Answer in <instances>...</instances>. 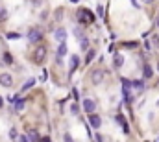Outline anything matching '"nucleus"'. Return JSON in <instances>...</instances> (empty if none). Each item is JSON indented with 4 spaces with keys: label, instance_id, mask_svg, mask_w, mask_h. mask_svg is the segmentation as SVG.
<instances>
[{
    "label": "nucleus",
    "instance_id": "nucleus-27",
    "mask_svg": "<svg viewBox=\"0 0 159 142\" xmlns=\"http://www.w3.org/2000/svg\"><path fill=\"white\" fill-rule=\"evenodd\" d=\"M98 15H100V17L104 15V7H102V6H98Z\"/></svg>",
    "mask_w": 159,
    "mask_h": 142
},
{
    "label": "nucleus",
    "instance_id": "nucleus-11",
    "mask_svg": "<svg viewBox=\"0 0 159 142\" xmlns=\"http://www.w3.org/2000/svg\"><path fill=\"white\" fill-rule=\"evenodd\" d=\"M143 74H144V78H146V79H150V78H152V74H154V72H152V67H150V65H144Z\"/></svg>",
    "mask_w": 159,
    "mask_h": 142
},
{
    "label": "nucleus",
    "instance_id": "nucleus-25",
    "mask_svg": "<svg viewBox=\"0 0 159 142\" xmlns=\"http://www.w3.org/2000/svg\"><path fill=\"white\" fill-rule=\"evenodd\" d=\"M70 111H72V114H76V113H78V105H74V104H72V107H70Z\"/></svg>",
    "mask_w": 159,
    "mask_h": 142
},
{
    "label": "nucleus",
    "instance_id": "nucleus-26",
    "mask_svg": "<svg viewBox=\"0 0 159 142\" xmlns=\"http://www.w3.org/2000/svg\"><path fill=\"white\" fill-rule=\"evenodd\" d=\"M4 59H6V63H11V55H9V54H6Z\"/></svg>",
    "mask_w": 159,
    "mask_h": 142
},
{
    "label": "nucleus",
    "instance_id": "nucleus-2",
    "mask_svg": "<svg viewBox=\"0 0 159 142\" xmlns=\"http://www.w3.org/2000/svg\"><path fill=\"white\" fill-rule=\"evenodd\" d=\"M44 57H46V48H44V46H37V48L34 50V54H32V59H34L35 63H43Z\"/></svg>",
    "mask_w": 159,
    "mask_h": 142
},
{
    "label": "nucleus",
    "instance_id": "nucleus-5",
    "mask_svg": "<svg viewBox=\"0 0 159 142\" xmlns=\"http://www.w3.org/2000/svg\"><path fill=\"white\" fill-rule=\"evenodd\" d=\"M94 109H96L94 100H91V98H85V100H83V111H85V113L93 114V113H94Z\"/></svg>",
    "mask_w": 159,
    "mask_h": 142
},
{
    "label": "nucleus",
    "instance_id": "nucleus-31",
    "mask_svg": "<svg viewBox=\"0 0 159 142\" xmlns=\"http://www.w3.org/2000/svg\"><path fill=\"white\" fill-rule=\"evenodd\" d=\"M143 2H144V4H152L154 0H143Z\"/></svg>",
    "mask_w": 159,
    "mask_h": 142
},
{
    "label": "nucleus",
    "instance_id": "nucleus-13",
    "mask_svg": "<svg viewBox=\"0 0 159 142\" xmlns=\"http://www.w3.org/2000/svg\"><path fill=\"white\" fill-rule=\"evenodd\" d=\"M122 63H124V57H122L120 54H117V55H115V67L120 69V67H122Z\"/></svg>",
    "mask_w": 159,
    "mask_h": 142
},
{
    "label": "nucleus",
    "instance_id": "nucleus-30",
    "mask_svg": "<svg viewBox=\"0 0 159 142\" xmlns=\"http://www.w3.org/2000/svg\"><path fill=\"white\" fill-rule=\"evenodd\" d=\"M131 6H133V7H139V4H137V0H131Z\"/></svg>",
    "mask_w": 159,
    "mask_h": 142
},
{
    "label": "nucleus",
    "instance_id": "nucleus-18",
    "mask_svg": "<svg viewBox=\"0 0 159 142\" xmlns=\"http://www.w3.org/2000/svg\"><path fill=\"white\" fill-rule=\"evenodd\" d=\"M131 85H133L135 89H144V83H143V81H133Z\"/></svg>",
    "mask_w": 159,
    "mask_h": 142
},
{
    "label": "nucleus",
    "instance_id": "nucleus-14",
    "mask_svg": "<svg viewBox=\"0 0 159 142\" xmlns=\"http://www.w3.org/2000/svg\"><path fill=\"white\" fill-rule=\"evenodd\" d=\"M28 135H30V140H32V142H41L39 135H37L35 131H28Z\"/></svg>",
    "mask_w": 159,
    "mask_h": 142
},
{
    "label": "nucleus",
    "instance_id": "nucleus-4",
    "mask_svg": "<svg viewBox=\"0 0 159 142\" xmlns=\"http://www.w3.org/2000/svg\"><path fill=\"white\" fill-rule=\"evenodd\" d=\"M104 76H106V72L102 70V69H96V70L91 72V81H93L94 85H98V83H102Z\"/></svg>",
    "mask_w": 159,
    "mask_h": 142
},
{
    "label": "nucleus",
    "instance_id": "nucleus-20",
    "mask_svg": "<svg viewBox=\"0 0 159 142\" xmlns=\"http://www.w3.org/2000/svg\"><path fill=\"white\" fill-rule=\"evenodd\" d=\"M19 33H15V32H9V33H7V39H19Z\"/></svg>",
    "mask_w": 159,
    "mask_h": 142
},
{
    "label": "nucleus",
    "instance_id": "nucleus-1",
    "mask_svg": "<svg viewBox=\"0 0 159 142\" xmlns=\"http://www.w3.org/2000/svg\"><path fill=\"white\" fill-rule=\"evenodd\" d=\"M76 19H78L80 24H91V22L94 20V15H93L89 9H85V7H80L78 13H76Z\"/></svg>",
    "mask_w": 159,
    "mask_h": 142
},
{
    "label": "nucleus",
    "instance_id": "nucleus-6",
    "mask_svg": "<svg viewBox=\"0 0 159 142\" xmlns=\"http://www.w3.org/2000/svg\"><path fill=\"white\" fill-rule=\"evenodd\" d=\"M89 124L96 129V127H100V126H102V118H100L98 114H94V113H93V114H89Z\"/></svg>",
    "mask_w": 159,
    "mask_h": 142
},
{
    "label": "nucleus",
    "instance_id": "nucleus-28",
    "mask_svg": "<svg viewBox=\"0 0 159 142\" xmlns=\"http://www.w3.org/2000/svg\"><path fill=\"white\" fill-rule=\"evenodd\" d=\"M96 140H98V142H104V137H102V135H96Z\"/></svg>",
    "mask_w": 159,
    "mask_h": 142
},
{
    "label": "nucleus",
    "instance_id": "nucleus-22",
    "mask_svg": "<svg viewBox=\"0 0 159 142\" xmlns=\"http://www.w3.org/2000/svg\"><path fill=\"white\" fill-rule=\"evenodd\" d=\"M152 42H154V46H156V48H159V37H157V35H154Z\"/></svg>",
    "mask_w": 159,
    "mask_h": 142
},
{
    "label": "nucleus",
    "instance_id": "nucleus-29",
    "mask_svg": "<svg viewBox=\"0 0 159 142\" xmlns=\"http://www.w3.org/2000/svg\"><path fill=\"white\" fill-rule=\"evenodd\" d=\"M65 142H72V139H70V135H65Z\"/></svg>",
    "mask_w": 159,
    "mask_h": 142
},
{
    "label": "nucleus",
    "instance_id": "nucleus-9",
    "mask_svg": "<svg viewBox=\"0 0 159 142\" xmlns=\"http://www.w3.org/2000/svg\"><path fill=\"white\" fill-rule=\"evenodd\" d=\"M78 63H80V57L78 55H72V57H70V74L78 69Z\"/></svg>",
    "mask_w": 159,
    "mask_h": 142
},
{
    "label": "nucleus",
    "instance_id": "nucleus-7",
    "mask_svg": "<svg viewBox=\"0 0 159 142\" xmlns=\"http://www.w3.org/2000/svg\"><path fill=\"white\" fill-rule=\"evenodd\" d=\"M11 83H13V78H11L9 74H0V85H4V87H11Z\"/></svg>",
    "mask_w": 159,
    "mask_h": 142
},
{
    "label": "nucleus",
    "instance_id": "nucleus-21",
    "mask_svg": "<svg viewBox=\"0 0 159 142\" xmlns=\"http://www.w3.org/2000/svg\"><path fill=\"white\" fill-rule=\"evenodd\" d=\"M22 107H24V102H22V100H20V102H17V105H15L17 111H22Z\"/></svg>",
    "mask_w": 159,
    "mask_h": 142
},
{
    "label": "nucleus",
    "instance_id": "nucleus-33",
    "mask_svg": "<svg viewBox=\"0 0 159 142\" xmlns=\"http://www.w3.org/2000/svg\"><path fill=\"white\" fill-rule=\"evenodd\" d=\"M0 107H2V98H0Z\"/></svg>",
    "mask_w": 159,
    "mask_h": 142
},
{
    "label": "nucleus",
    "instance_id": "nucleus-23",
    "mask_svg": "<svg viewBox=\"0 0 159 142\" xmlns=\"http://www.w3.org/2000/svg\"><path fill=\"white\" fill-rule=\"evenodd\" d=\"M17 142H30L28 137H17Z\"/></svg>",
    "mask_w": 159,
    "mask_h": 142
},
{
    "label": "nucleus",
    "instance_id": "nucleus-3",
    "mask_svg": "<svg viewBox=\"0 0 159 142\" xmlns=\"http://www.w3.org/2000/svg\"><path fill=\"white\" fill-rule=\"evenodd\" d=\"M41 39H43V32H41L39 28H32L28 32V41L30 42H39Z\"/></svg>",
    "mask_w": 159,
    "mask_h": 142
},
{
    "label": "nucleus",
    "instance_id": "nucleus-15",
    "mask_svg": "<svg viewBox=\"0 0 159 142\" xmlns=\"http://www.w3.org/2000/svg\"><path fill=\"white\" fill-rule=\"evenodd\" d=\"M34 83H35V79H30L28 83H24V87H22V91H28L30 87H34Z\"/></svg>",
    "mask_w": 159,
    "mask_h": 142
},
{
    "label": "nucleus",
    "instance_id": "nucleus-19",
    "mask_svg": "<svg viewBox=\"0 0 159 142\" xmlns=\"http://www.w3.org/2000/svg\"><path fill=\"white\" fill-rule=\"evenodd\" d=\"M6 17H7V13H6L4 9H0V22H4V20H6Z\"/></svg>",
    "mask_w": 159,
    "mask_h": 142
},
{
    "label": "nucleus",
    "instance_id": "nucleus-34",
    "mask_svg": "<svg viewBox=\"0 0 159 142\" xmlns=\"http://www.w3.org/2000/svg\"><path fill=\"white\" fill-rule=\"evenodd\" d=\"M157 70H159V63H157Z\"/></svg>",
    "mask_w": 159,
    "mask_h": 142
},
{
    "label": "nucleus",
    "instance_id": "nucleus-17",
    "mask_svg": "<svg viewBox=\"0 0 159 142\" xmlns=\"http://www.w3.org/2000/svg\"><path fill=\"white\" fill-rule=\"evenodd\" d=\"M93 57H94V50H89V54H87V57H85V63H89Z\"/></svg>",
    "mask_w": 159,
    "mask_h": 142
},
{
    "label": "nucleus",
    "instance_id": "nucleus-8",
    "mask_svg": "<svg viewBox=\"0 0 159 142\" xmlns=\"http://www.w3.org/2000/svg\"><path fill=\"white\" fill-rule=\"evenodd\" d=\"M56 39H57L59 42H65V39H67V32H65L63 28H59V30H56Z\"/></svg>",
    "mask_w": 159,
    "mask_h": 142
},
{
    "label": "nucleus",
    "instance_id": "nucleus-24",
    "mask_svg": "<svg viewBox=\"0 0 159 142\" xmlns=\"http://www.w3.org/2000/svg\"><path fill=\"white\" fill-rule=\"evenodd\" d=\"M9 137H11V139H17V131H15V129H11V131H9Z\"/></svg>",
    "mask_w": 159,
    "mask_h": 142
},
{
    "label": "nucleus",
    "instance_id": "nucleus-16",
    "mask_svg": "<svg viewBox=\"0 0 159 142\" xmlns=\"http://www.w3.org/2000/svg\"><path fill=\"white\" fill-rule=\"evenodd\" d=\"M80 41H81V48H83V50H87V46H89V41H87L85 37H81Z\"/></svg>",
    "mask_w": 159,
    "mask_h": 142
},
{
    "label": "nucleus",
    "instance_id": "nucleus-32",
    "mask_svg": "<svg viewBox=\"0 0 159 142\" xmlns=\"http://www.w3.org/2000/svg\"><path fill=\"white\" fill-rule=\"evenodd\" d=\"M43 142H50V140H48V139H46V137H44V139H43Z\"/></svg>",
    "mask_w": 159,
    "mask_h": 142
},
{
    "label": "nucleus",
    "instance_id": "nucleus-10",
    "mask_svg": "<svg viewBox=\"0 0 159 142\" xmlns=\"http://www.w3.org/2000/svg\"><path fill=\"white\" fill-rule=\"evenodd\" d=\"M65 54H67V44H65V42H61V44H59V48H57V57L61 59Z\"/></svg>",
    "mask_w": 159,
    "mask_h": 142
},
{
    "label": "nucleus",
    "instance_id": "nucleus-36",
    "mask_svg": "<svg viewBox=\"0 0 159 142\" xmlns=\"http://www.w3.org/2000/svg\"><path fill=\"white\" fill-rule=\"evenodd\" d=\"M157 26H159V20H157Z\"/></svg>",
    "mask_w": 159,
    "mask_h": 142
},
{
    "label": "nucleus",
    "instance_id": "nucleus-12",
    "mask_svg": "<svg viewBox=\"0 0 159 142\" xmlns=\"http://www.w3.org/2000/svg\"><path fill=\"white\" fill-rule=\"evenodd\" d=\"M117 122H119L120 126H122V129H124V131L128 133V124H126V120L122 118V114H117Z\"/></svg>",
    "mask_w": 159,
    "mask_h": 142
},
{
    "label": "nucleus",
    "instance_id": "nucleus-35",
    "mask_svg": "<svg viewBox=\"0 0 159 142\" xmlns=\"http://www.w3.org/2000/svg\"><path fill=\"white\" fill-rule=\"evenodd\" d=\"M72 2H78V0H72Z\"/></svg>",
    "mask_w": 159,
    "mask_h": 142
}]
</instances>
